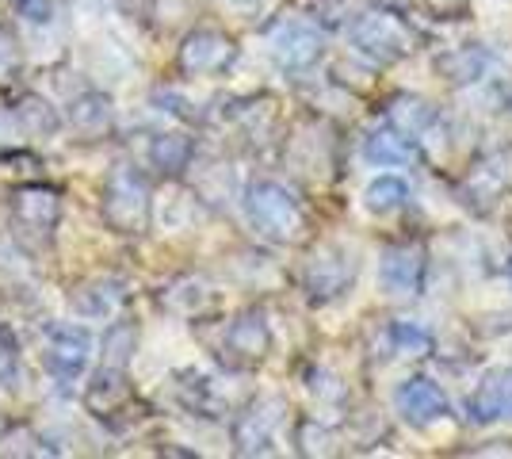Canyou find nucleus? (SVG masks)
Segmentation results:
<instances>
[{
	"instance_id": "nucleus-1",
	"label": "nucleus",
	"mask_w": 512,
	"mask_h": 459,
	"mask_svg": "<svg viewBox=\"0 0 512 459\" xmlns=\"http://www.w3.org/2000/svg\"><path fill=\"white\" fill-rule=\"evenodd\" d=\"M245 215L264 238L272 241H291L302 230V211L295 196L287 188H279L272 180H260L245 196Z\"/></svg>"
},
{
	"instance_id": "nucleus-2",
	"label": "nucleus",
	"mask_w": 512,
	"mask_h": 459,
	"mask_svg": "<svg viewBox=\"0 0 512 459\" xmlns=\"http://www.w3.org/2000/svg\"><path fill=\"white\" fill-rule=\"evenodd\" d=\"M104 219L111 230H119V234H138L146 219H150V188H146V180L127 169V165H119L115 173L107 176L104 184Z\"/></svg>"
},
{
	"instance_id": "nucleus-3",
	"label": "nucleus",
	"mask_w": 512,
	"mask_h": 459,
	"mask_svg": "<svg viewBox=\"0 0 512 459\" xmlns=\"http://www.w3.org/2000/svg\"><path fill=\"white\" fill-rule=\"evenodd\" d=\"M352 43L375 62H394L409 50V27L390 12H367L352 23Z\"/></svg>"
},
{
	"instance_id": "nucleus-4",
	"label": "nucleus",
	"mask_w": 512,
	"mask_h": 459,
	"mask_svg": "<svg viewBox=\"0 0 512 459\" xmlns=\"http://www.w3.org/2000/svg\"><path fill=\"white\" fill-rule=\"evenodd\" d=\"M88 352H92V337L88 329L81 326H54L50 329V341H46V372L54 379H77L85 372L88 364Z\"/></svg>"
},
{
	"instance_id": "nucleus-5",
	"label": "nucleus",
	"mask_w": 512,
	"mask_h": 459,
	"mask_svg": "<svg viewBox=\"0 0 512 459\" xmlns=\"http://www.w3.org/2000/svg\"><path fill=\"white\" fill-rule=\"evenodd\" d=\"M237 46L218 31H192L180 46V69L192 77H211L234 62Z\"/></svg>"
},
{
	"instance_id": "nucleus-6",
	"label": "nucleus",
	"mask_w": 512,
	"mask_h": 459,
	"mask_svg": "<svg viewBox=\"0 0 512 459\" xmlns=\"http://www.w3.org/2000/svg\"><path fill=\"white\" fill-rule=\"evenodd\" d=\"M421 276H425V253L421 245H390L383 253V264H379V284L383 291L406 299L421 287Z\"/></svg>"
},
{
	"instance_id": "nucleus-7",
	"label": "nucleus",
	"mask_w": 512,
	"mask_h": 459,
	"mask_svg": "<svg viewBox=\"0 0 512 459\" xmlns=\"http://www.w3.org/2000/svg\"><path fill=\"white\" fill-rule=\"evenodd\" d=\"M467 410L474 425L509 421L512 417V368H497V372L486 375V379L478 383V391L470 394Z\"/></svg>"
},
{
	"instance_id": "nucleus-8",
	"label": "nucleus",
	"mask_w": 512,
	"mask_h": 459,
	"mask_svg": "<svg viewBox=\"0 0 512 459\" xmlns=\"http://www.w3.org/2000/svg\"><path fill=\"white\" fill-rule=\"evenodd\" d=\"M321 54V39L314 27L306 23H283L276 35H272V58L283 69H306L314 66Z\"/></svg>"
},
{
	"instance_id": "nucleus-9",
	"label": "nucleus",
	"mask_w": 512,
	"mask_h": 459,
	"mask_svg": "<svg viewBox=\"0 0 512 459\" xmlns=\"http://www.w3.org/2000/svg\"><path fill=\"white\" fill-rule=\"evenodd\" d=\"M398 414L406 417L409 425H432L436 417L448 414V398L432 379H409L398 391Z\"/></svg>"
},
{
	"instance_id": "nucleus-10",
	"label": "nucleus",
	"mask_w": 512,
	"mask_h": 459,
	"mask_svg": "<svg viewBox=\"0 0 512 459\" xmlns=\"http://www.w3.org/2000/svg\"><path fill=\"white\" fill-rule=\"evenodd\" d=\"M58 196L50 188H23L12 199V215L20 222L23 230L39 234V238H50V230L58 226Z\"/></svg>"
},
{
	"instance_id": "nucleus-11",
	"label": "nucleus",
	"mask_w": 512,
	"mask_h": 459,
	"mask_svg": "<svg viewBox=\"0 0 512 459\" xmlns=\"http://www.w3.org/2000/svg\"><path fill=\"white\" fill-rule=\"evenodd\" d=\"M69 123L73 131L85 134V138H96L111 127V100L104 92H81L73 104H69Z\"/></svg>"
},
{
	"instance_id": "nucleus-12",
	"label": "nucleus",
	"mask_w": 512,
	"mask_h": 459,
	"mask_svg": "<svg viewBox=\"0 0 512 459\" xmlns=\"http://www.w3.org/2000/svg\"><path fill=\"white\" fill-rule=\"evenodd\" d=\"M226 341H230V352H237L241 360H260L264 352H268V326H264V314H241L230 333H226Z\"/></svg>"
},
{
	"instance_id": "nucleus-13",
	"label": "nucleus",
	"mask_w": 512,
	"mask_h": 459,
	"mask_svg": "<svg viewBox=\"0 0 512 459\" xmlns=\"http://www.w3.org/2000/svg\"><path fill=\"white\" fill-rule=\"evenodd\" d=\"M150 161L161 173H184L188 161H192V138L188 134H161V138H153Z\"/></svg>"
},
{
	"instance_id": "nucleus-14",
	"label": "nucleus",
	"mask_w": 512,
	"mask_h": 459,
	"mask_svg": "<svg viewBox=\"0 0 512 459\" xmlns=\"http://www.w3.org/2000/svg\"><path fill=\"white\" fill-rule=\"evenodd\" d=\"M367 161L375 165H406L413 161V146L402 131H379L367 138Z\"/></svg>"
},
{
	"instance_id": "nucleus-15",
	"label": "nucleus",
	"mask_w": 512,
	"mask_h": 459,
	"mask_svg": "<svg viewBox=\"0 0 512 459\" xmlns=\"http://www.w3.org/2000/svg\"><path fill=\"white\" fill-rule=\"evenodd\" d=\"M406 199H409V188H406V180H398V176H379V180H371L367 192H363L367 211H375V215L398 211Z\"/></svg>"
},
{
	"instance_id": "nucleus-16",
	"label": "nucleus",
	"mask_w": 512,
	"mask_h": 459,
	"mask_svg": "<svg viewBox=\"0 0 512 459\" xmlns=\"http://www.w3.org/2000/svg\"><path fill=\"white\" fill-rule=\"evenodd\" d=\"M134 341H138V333H134V326H127V322H115V326L107 329L104 333V368H111V372H127Z\"/></svg>"
},
{
	"instance_id": "nucleus-17",
	"label": "nucleus",
	"mask_w": 512,
	"mask_h": 459,
	"mask_svg": "<svg viewBox=\"0 0 512 459\" xmlns=\"http://www.w3.org/2000/svg\"><path fill=\"white\" fill-rule=\"evenodd\" d=\"M16 119H20V127L27 134H54L58 131V115H54L50 104L39 100V96H23L20 104H16Z\"/></svg>"
},
{
	"instance_id": "nucleus-18",
	"label": "nucleus",
	"mask_w": 512,
	"mask_h": 459,
	"mask_svg": "<svg viewBox=\"0 0 512 459\" xmlns=\"http://www.w3.org/2000/svg\"><path fill=\"white\" fill-rule=\"evenodd\" d=\"M12 8L27 23H50L54 20V0H12Z\"/></svg>"
},
{
	"instance_id": "nucleus-19",
	"label": "nucleus",
	"mask_w": 512,
	"mask_h": 459,
	"mask_svg": "<svg viewBox=\"0 0 512 459\" xmlns=\"http://www.w3.org/2000/svg\"><path fill=\"white\" fill-rule=\"evenodd\" d=\"M394 337H398V345L406 352H413V356H421V352H428V333L425 329H413V326H394Z\"/></svg>"
},
{
	"instance_id": "nucleus-20",
	"label": "nucleus",
	"mask_w": 512,
	"mask_h": 459,
	"mask_svg": "<svg viewBox=\"0 0 512 459\" xmlns=\"http://www.w3.org/2000/svg\"><path fill=\"white\" fill-rule=\"evenodd\" d=\"M0 379H16V341L0 329Z\"/></svg>"
},
{
	"instance_id": "nucleus-21",
	"label": "nucleus",
	"mask_w": 512,
	"mask_h": 459,
	"mask_svg": "<svg viewBox=\"0 0 512 459\" xmlns=\"http://www.w3.org/2000/svg\"><path fill=\"white\" fill-rule=\"evenodd\" d=\"M230 4H256V0H230Z\"/></svg>"
},
{
	"instance_id": "nucleus-22",
	"label": "nucleus",
	"mask_w": 512,
	"mask_h": 459,
	"mask_svg": "<svg viewBox=\"0 0 512 459\" xmlns=\"http://www.w3.org/2000/svg\"><path fill=\"white\" fill-rule=\"evenodd\" d=\"M509 276H512V264H509Z\"/></svg>"
}]
</instances>
